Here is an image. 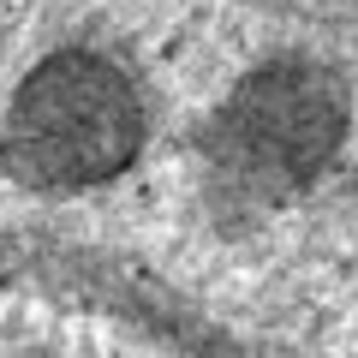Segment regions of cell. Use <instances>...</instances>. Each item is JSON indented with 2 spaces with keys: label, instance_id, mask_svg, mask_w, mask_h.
Wrapping results in <instances>:
<instances>
[{
  "label": "cell",
  "instance_id": "cell-1",
  "mask_svg": "<svg viewBox=\"0 0 358 358\" xmlns=\"http://www.w3.org/2000/svg\"><path fill=\"white\" fill-rule=\"evenodd\" d=\"M138 143V108L126 84L96 60H54L18 96L13 150L30 179L72 185L120 167Z\"/></svg>",
  "mask_w": 358,
  "mask_h": 358
},
{
  "label": "cell",
  "instance_id": "cell-2",
  "mask_svg": "<svg viewBox=\"0 0 358 358\" xmlns=\"http://www.w3.org/2000/svg\"><path fill=\"white\" fill-rule=\"evenodd\" d=\"M233 138L245 143V162L257 167H305L334 138V102L310 72L257 78L233 102Z\"/></svg>",
  "mask_w": 358,
  "mask_h": 358
}]
</instances>
